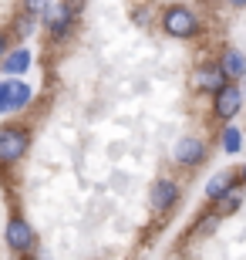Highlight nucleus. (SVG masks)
I'll list each match as a JSON object with an SVG mask.
<instances>
[{"mask_svg": "<svg viewBox=\"0 0 246 260\" xmlns=\"http://www.w3.org/2000/svg\"><path fill=\"white\" fill-rule=\"evenodd\" d=\"M162 27H165V34H172V38H196L199 34V20H196V14L192 10H186V7H169L165 14H162Z\"/></svg>", "mask_w": 246, "mask_h": 260, "instance_id": "f257e3e1", "label": "nucleus"}, {"mask_svg": "<svg viewBox=\"0 0 246 260\" xmlns=\"http://www.w3.org/2000/svg\"><path fill=\"white\" fill-rule=\"evenodd\" d=\"M27 142L30 135L27 128L20 125H4L0 128V162H17V159H24V152H27Z\"/></svg>", "mask_w": 246, "mask_h": 260, "instance_id": "f03ea898", "label": "nucleus"}, {"mask_svg": "<svg viewBox=\"0 0 246 260\" xmlns=\"http://www.w3.org/2000/svg\"><path fill=\"white\" fill-rule=\"evenodd\" d=\"M30 105V88L17 78H4L0 81V115L7 112H20V108Z\"/></svg>", "mask_w": 246, "mask_h": 260, "instance_id": "7ed1b4c3", "label": "nucleus"}, {"mask_svg": "<svg viewBox=\"0 0 246 260\" xmlns=\"http://www.w3.org/2000/svg\"><path fill=\"white\" fill-rule=\"evenodd\" d=\"M239 108H243V91H239L236 81H226V85L216 91V98H213V115L229 122V118L239 115Z\"/></svg>", "mask_w": 246, "mask_h": 260, "instance_id": "20e7f679", "label": "nucleus"}, {"mask_svg": "<svg viewBox=\"0 0 246 260\" xmlns=\"http://www.w3.org/2000/svg\"><path fill=\"white\" fill-rule=\"evenodd\" d=\"M4 240L14 253H24L30 250V243H34V230H30V223L24 216H10L7 220V230H4Z\"/></svg>", "mask_w": 246, "mask_h": 260, "instance_id": "39448f33", "label": "nucleus"}, {"mask_svg": "<svg viewBox=\"0 0 246 260\" xmlns=\"http://www.w3.org/2000/svg\"><path fill=\"white\" fill-rule=\"evenodd\" d=\"M172 159L179 166H199L206 159V145H202V139H196V135H182L179 142H175V149H172Z\"/></svg>", "mask_w": 246, "mask_h": 260, "instance_id": "423d86ee", "label": "nucleus"}, {"mask_svg": "<svg viewBox=\"0 0 246 260\" xmlns=\"http://www.w3.org/2000/svg\"><path fill=\"white\" fill-rule=\"evenodd\" d=\"M44 27H48L51 38H64L67 27H71V7L67 4H48V14H44Z\"/></svg>", "mask_w": 246, "mask_h": 260, "instance_id": "0eeeda50", "label": "nucleus"}, {"mask_svg": "<svg viewBox=\"0 0 246 260\" xmlns=\"http://www.w3.org/2000/svg\"><path fill=\"white\" fill-rule=\"evenodd\" d=\"M229 78H226V71H223V64H202L196 71V88H202V91H213L216 95L219 88L226 85Z\"/></svg>", "mask_w": 246, "mask_h": 260, "instance_id": "6e6552de", "label": "nucleus"}, {"mask_svg": "<svg viewBox=\"0 0 246 260\" xmlns=\"http://www.w3.org/2000/svg\"><path fill=\"white\" fill-rule=\"evenodd\" d=\"M175 200H179V186L172 183V179H159V183L152 186V206H155L159 213L172 210Z\"/></svg>", "mask_w": 246, "mask_h": 260, "instance_id": "1a4fd4ad", "label": "nucleus"}, {"mask_svg": "<svg viewBox=\"0 0 246 260\" xmlns=\"http://www.w3.org/2000/svg\"><path fill=\"white\" fill-rule=\"evenodd\" d=\"M27 68H30V51L27 48H17V51H10V54L0 58V71L4 75H24Z\"/></svg>", "mask_w": 246, "mask_h": 260, "instance_id": "9d476101", "label": "nucleus"}, {"mask_svg": "<svg viewBox=\"0 0 246 260\" xmlns=\"http://www.w3.org/2000/svg\"><path fill=\"white\" fill-rule=\"evenodd\" d=\"M233 179H236V176H233V173H216V176H213V179H209V183H206V196H209V200H213V203H219V200H223V196L229 193V189H233V186H229V183H233Z\"/></svg>", "mask_w": 246, "mask_h": 260, "instance_id": "9b49d317", "label": "nucleus"}, {"mask_svg": "<svg viewBox=\"0 0 246 260\" xmlns=\"http://www.w3.org/2000/svg\"><path fill=\"white\" fill-rule=\"evenodd\" d=\"M219 64H223V71H226V78H229V81H236V78H243V71H246V58L239 54V51H226Z\"/></svg>", "mask_w": 246, "mask_h": 260, "instance_id": "f8f14e48", "label": "nucleus"}, {"mask_svg": "<svg viewBox=\"0 0 246 260\" xmlns=\"http://www.w3.org/2000/svg\"><path fill=\"white\" fill-rule=\"evenodd\" d=\"M223 149H226L229 155H236L239 149H243V132H239L236 125H226V128H223Z\"/></svg>", "mask_w": 246, "mask_h": 260, "instance_id": "ddd939ff", "label": "nucleus"}, {"mask_svg": "<svg viewBox=\"0 0 246 260\" xmlns=\"http://www.w3.org/2000/svg\"><path fill=\"white\" fill-rule=\"evenodd\" d=\"M239 203H243V189H229V193L219 200V213H233Z\"/></svg>", "mask_w": 246, "mask_h": 260, "instance_id": "4468645a", "label": "nucleus"}, {"mask_svg": "<svg viewBox=\"0 0 246 260\" xmlns=\"http://www.w3.org/2000/svg\"><path fill=\"white\" fill-rule=\"evenodd\" d=\"M24 4H27V10L34 14V10H44V7L51 4V0H24Z\"/></svg>", "mask_w": 246, "mask_h": 260, "instance_id": "2eb2a0df", "label": "nucleus"}, {"mask_svg": "<svg viewBox=\"0 0 246 260\" xmlns=\"http://www.w3.org/2000/svg\"><path fill=\"white\" fill-rule=\"evenodd\" d=\"M4 51H7V38H4V30H0V58H4Z\"/></svg>", "mask_w": 246, "mask_h": 260, "instance_id": "dca6fc26", "label": "nucleus"}, {"mask_svg": "<svg viewBox=\"0 0 246 260\" xmlns=\"http://www.w3.org/2000/svg\"><path fill=\"white\" fill-rule=\"evenodd\" d=\"M229 7H246V0H226Z\"/></svg>", "mask_w": 246, "mask_h": 260, "instance_id": "f3484780", "label": "nucleus"}, {"mask_svg": "<svg viewBox=\"0 0 246 260\" xmlns=\"http://www.w3.org/2000/svg\"><path fill=\"white\" fill-rule=\"evenodd\" d=\"M239 179H243V183H246V162H243V169H239Z\"/></svg>", "mask_w": 246, "mask_h": 260, "instance_id": "a211bd4d", "label": "nucleus"}]
</instances>
